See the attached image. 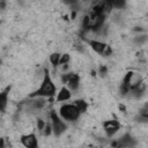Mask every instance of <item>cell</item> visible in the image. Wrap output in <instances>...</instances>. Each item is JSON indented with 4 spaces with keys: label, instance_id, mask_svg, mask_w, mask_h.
Segmentation results:
<instances>
[{
    "label": "cell",
    "instance_id": "cell-28",
    "mask_svg": "<svg viewBox=\"0 0 148 148\" xmlns=\"http://www.w3.org/2000/svg\"><path fill=\"white\" fill-rule=\"evenodd\" d=\"M0 148H5V139L3 138L1 139V146H0Z\"/></svg>",
    "mask_w": 148,
    "mask_h": 148
},
{
    "label": "cell",
    "instance_id": "cell-16",
    "mask_svg": "<svg viewBox=\"0 0 148 148\" xmlns=\"http://www.w3.org/2000/svg\"><path fill=\"white\" fill-rule=\"evenodd\" d=\"M72 74H73V72H66V73H62L61 74V76H60V80H61V83H68V81H69V79H71V76H72Z\"/></svg>",
    "mask_w": 148,
    "mask_h": 148
},
{
    "label": "cell",
    "instance_id": "cell-29",
    "mask_svg": "<svg viewBox=\"0 0 148 148\" xmlns=\"http://www.w3.org/2000/svg\"><path fill=\"white\" fill-rule=\"evenodd\" d=\"M143 108H145V109H146V110H148V102H147V103H146V104H145V106H143Z\"/></svg>",
    "mask_w": 148,
    "mask_h": 148
},
{
    "label": "cell",
    "instance_id": "cell-20",
    "mask_svg": "<svg viewBox=\"0 0 148 148\" xmlns=\"http://www.w3.org/2000/svg\"><path fill=\"white\" fill-rule=\"evenodd\" d=\"M111 147H112V148H126L119 140H113V141L111 142Z\"/></svg>",
    "mask_w": 148,
    "mask_h": 148
},
{
    "label": "cell",
    "instance_id": "cell-3",
    "mask_svg": "<svg viewBox=\"0 0 148 148\" xmlns=\"http://www.w3.org/2000/svg\"><path fill=\"white\" fill-rule=\"evenodd\" d=\"M50 117H51V121H52V127H53V134L56 136H60L66 130H67V125L66 123L56 113L54 110L51 111L50 113Z\"/></svg>",
    "mask_w": 148,
    "mask_h": 148
},
{
    "label": "cell",
    "instance_id": "cell-17",
    "mask_svg": "<svg viewBox=\"0 0 148 148\" xmlns=\"http://www.w3.org/2000/svg\"><path fill=\"white\" fill-rule=\"evenodd\" d=\"M109 126H120L119 121L118 120H114V119H111V120H105L103 123V127H109Z\"/></svg>",
    "mask_w": 148,
    "mask_h": 148
},
{
    "label": "cell",
    "instance_id": "cell-14",
    "mask_svg": "<svg viewBox=\"0 0 148 148\" xmlns=\"http://www.w3.org/2000/svg\"><path fill=\"white\" fill-rule=\"evenodd\" d=\"M52 132H53V127H52V124H50V123H46V124H45V127H44V130L42 131L43 135H44V136H49V135H50Z\"/></svg>",
    "mask_w": 148,
    "mask_h": 148
},
{
    "label": "cell",
    "instance_id": "cell-27",
    "mask_svg": "<svg viewBox=\"0 0 148 148\" xmlns=\"http://www.w3.org/2000/svg\"><path fill=\"white\" fill-rule=\"evenodd\" d=\"M90 75H91V76H96V75H97L96 71H95V69H91V71H90Z\"/></svg>",
    "mask_w": 148,
    "mask_h": 148
},
{
    "label": "cell",
    "instance_id": "cell-4",
    "mask_svg": "<svg viewBox=\"0 0 148 148\" xmlns=\"http://www.w3.org/2000/svg\"><path fill=\"white\" fill-rule=\"evenodd\" d=\"M20 141L25 148H38V139L35 133L21 135Z\"/></svg>",
    "mask_w": 148,
    "mask_h": 148
},
{
    "label": "cell",
    "instance_id": "cell-25",
    "mask_svg": "<svg viewBox=\"0 0 148 148\" xmlns=\"http://www.w3.org/2000/svg\"><path fill=\"white\" fill-rule=\"evenodd\" d=\"M68 67H69V65H68V64H66V65H62V66H61V71H62L64 73H66V71L68 69Z\"/></svg>",
    "mask_w": 148,
    "mask_h": 148
},
{
    "label": "cell",
    "instance_id": "cell-26",
    "mask_svg": "<svg viewBox=\"0 0 148 148\" xmlns=\"http://www.w3.org/2000/svg\"><path fill=\"white\" fill-rule=\"evenodd\" d=\"M119 110L121 111V112H126V108H125V105H123V104H119Z\"/></svg>",
    "mask_w": 148,
    "mask_h": 148
},
{
    "label": "cell",
    "instance_id": "cell-8",
    "mask_svg": "<svg viewBox=\"0 0 148 148\" xmlns=\"http://www.w3.org/2000/svg\"><path fill=\"white\" fill-rule=\"evenodd\" d=\"M126 148H131V147H133L134 145H135V139L131 135V134H128V133H126V134H124L121 138H119L118 139Z\"/></svg>",
    "mask_w": 148,
    "mask_h": 148
},
{
    "label": "cell",
    "instance_id": "cell-22",
    "mask_svg": "<svg viewBox=\"0 0 148 148\" xmlns=\"http://www.w3.org/2000/svg\"><path fill=\"white\" fill-rule=\"evenodd\" d=\"M112 54V49H111V46L110 45H106V47H105V50H104V52H103V57H110Z\"/></svg>",
    "mask_w": 148,
    "mask_h": 148
},
{
    "label": "cell",
    "instance_id": "cell-10",
    "mask_svg": "<svg viewBox=\"0 0 148 148\" xmlns=\"http://www.w3.org/2000/svg\"><path fill=\"white\" fill-rule=\"evenodd\" d=\"M73 104L77 108V110H79L81 113L86 112V111L88 110V106H89V105H88V103H87L84 99H75Z\"/></svg>",
    "mask_w": 148,
    "mask_h": 148
},
{
    "label": "cell",
    "instance_id": "cell-6",
    "mask_svg": "<svg viewBox=\"0 0 148 148\" xmlns=\"http://www.w3.org/2000/svg\"><path fill=\"white\" fill-rule=\"evenodd\" d=\"M12 89V86H7L1 92H0V110L3 112L6 106H7V102H8V95L9 91Z\"/></svg>",
    "mask_w": 148,
    "mask_h": 148
},
{
    "label": "cell",
    "instance_id": "cell-12",
    "mask_svg": "<svg viewBox=\"0 0 148 148\" xmlns=\"http://www.w3.org/2000/svg\"><path fill=\"white\" fill-rule=\"evenodd\" d=\"M119 130H120V126H109V127H105V128H104L105 134H106L109 138L113 136Z\"/></svg>",
    "mask_w": 148,
    "mask_h": 148
},
{
    "label": "cell",
    "instance_id": "cell-13",
    "mask_svg": "<svg viewBox=\"0 0 148 148\" xmlns=\"http://www.w3.org/2000/svg\"><path fill=\"white\" fill-rule=\"evenodd\" d=\"M133 75H134V73L132 72V71H130V72H127L126 74H125V76H124V79H123V84H125V86H127V87H131V82H132V79H133Z\"/></svg>",
    "mask_w": 148,
    "mask_h": 148
},
{
    "label": "cell",
    "instance_id": "cell-21",
    "mask_svg": "<svg viewBox=\"0 0 148 148\" xmlns=\"http://www.w3.org/2000/svg\"><path fill=\"white\" fill-rule=\"evenodd\" d=\"M45 121L43 120V119H37V128H38V131H43L44 130V127H45Z\"/></svg>",
    "mask_w": 148,
    "mask_h": 148
},
{
    "label": "cell",
    "instance_id": "cell-19",
    "mask_svg": "<svg viewBox=\"0 0 148 148\" xmlns=\"http://www.w3.org/2000/svg\"><path fill=\"white\" fill-rule=\"evenodd\" d=\"M98 74L102 77H105L106 74H108V67L105 65H99V67H98Z\"/></svg>",
    "mask_w": 148,
    "mask_h": 148
},
{
    "label": "cell",
    "instance_id": "cell-24",
    "mask_svg": "<svg viewBox=\"0 0 148 148\" xmlns=\"http://www.w3.org/2000/svg\"><path fill=\"white\" fill-rule=\"evenodd\" d=\"M76 14H77V10L73 9V10L71 12V20H74V18L76 17Z\"/></svg>",
    "mask_w": 148,
    "mask_h": 148
},
{
    "label": "cell",
    "instance_id": "cell-18",
    "mask_svg": "<svg viewBox=\"0 0 148 148\" xmlns=\"http://www.w3.org/2000/svg\"><path fill=\"white\" fill-rule=\"evenodd\" d=\"M112 2V7L113 8H123L125 5H126V2L124 1V0H113V1H111Z\"/></svg>",
    "mask_w": 148,
    "mask_h": 148
},
{
    "label": "cell",
    "instance_id": "cell-1",
    "mask_svg": "<svg viewBox=\"0 0 148 148\" xmlns=\"http://www.w3.org/2000/svg\"><path fill=\"white\" fill-rule=\"evenodd\" d=\"M57 91V87L53 83L50 72L47 68L44 69V76H43V81L40 83V87L35 90L34 92H31L29 95L30 98H36V97H42V98H47V97H52L56 95Z\"/></svg>",
    "mask_w": 148,
    "mask_h": 148
},
{
    "label": "cell",
    "instance_id": "cell-5",
    "mask_svg": "<svg viewBox=\"0 0 148 148\" xmlns=\"http://www.w3.org/2000/svg\"><path fill=\"white\" fill-rule=\"evenodd\" d=\"M88 43H89L90 47H91L96 53H98V54H101V56L103 54V52H104V50H105V47H106V45H108V44H105V43H103V42H101V40H96V39H89Z\"/></svg>",
    "mask_w": 148,
    "mask_h": 148
},
{
    "label": "cell",
    "instance_id": "cell-15",
    "mask_svg": "<svg viewBox=\"0 0 148 148\" xmlns=\"http://www.w3.org/2000/svg\"><path fill=\"white\" fill-rule=\"evenodd\" d=\"M69 60H71V56H69V53H64V54H61V57H60V61H59V65H66V64H68L69 62Z\"/></svg>",
    "mask_w": 148,
    "mask_h": 148
},
{
    "label": "cell",
    "instance_id": "cell-9",
    "mask_svg": "<svg viewBox=\"0 0 148 148\" xmlns=\"http://www.w3.org/2000/svg\"><path fill=\"white\" fill-rule=\"evenodd\" d=\"M67 86H68V88L71 90H76L79 88V86H80V76H79V74L73 73L71 79H69V81H68V83H67Z\"/></svg>",
    "mask_w": 148,
    "mask_h": 148
},
{
    "label": "cell",
    "instance_id": "cell-7",
    "mask_svg": "<svg viewBox=\"0 0 148 148\" xmlns=\"http://www.w3.org/2000/svg\"><path fill=\"white\" fill-rule=\"evenodd\" d=\"M71 97H72L71 90L68 88H66V87H62L59 90V92H58V95L56 97V102H66V101L71 99Z\"/></svg>",
    "mask_w": 148,
    "mask_h": 148
},
{
    "label": "cell",
    "instance_id": "cell-23",
    "mask_svg": "<svg viewBox=\"0 0 148 148\" xmlns=\"http://www.w3.org/2000/svg\"><path fill=\"white\" fill-rule=\"evenodd\" d=\"M135 40H136L138 43H143V42L146 40V36H138V37L135 38Z\"/></svg>",
    "mask_w": 148,
    "mask_h": 148
},
{
    "label": "cell",
    "instance_id": "cell-2",
    "mask_svg": "<svg viewBox=\"0 0 148 148\" xmlns=\"http://www.w3.org/2000/svg\"><path fill=\"white\" fill-rule=\"evenodd\" d=\"M59 114L62 120L74 121L79 119L81 112L77 110V108L74 104H62L59 109Z\"/></svg>",
    "mask_w": 148,
    "mask_h": 148
},
{
    "label": "cell",
    "instance_id": "cell-11",
    "mask_svg": "<svg viewBox=\"0 0 148 148\" xmlns=\"http://www.w3.org/2000/svg\"><path fill=\"white\" fill-rule=\"evenodd\" d=\"M60 57H61V54H60L59 52H53V53H51V54H50V58H49V60H50V62H51V65H52L53 67H57V66H59Z\"/></svg>",
    "mask_w": 148,
    "mask_h": 148
}]
</instances>
